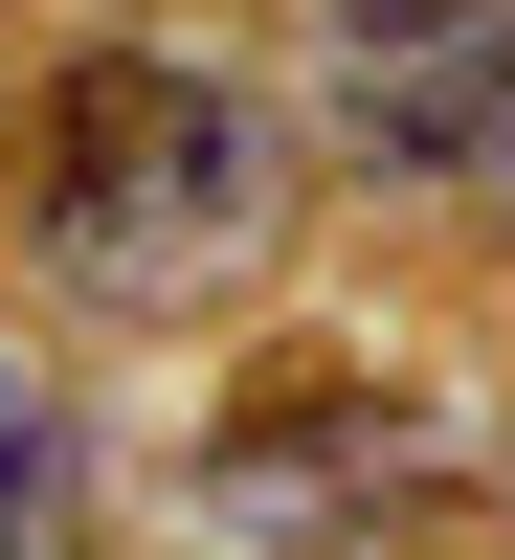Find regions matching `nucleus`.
<instances>
[{"label": "nucleus", "mask_w": 515, "mask_h": 560, "mask_svg": "<svg viewBox=\"0 0 515 560\" xmlns=\"http://www.w3.org/2000/svg\"><path fill=\"white\" fill-rule=\"evenodd\" d=\"M23 224H45V269L90 314H202L292 224V135H269V90L179 68V45H90V68H45Z\"/></svg>", "instance_id": "1"}, {"label": "nucleus", "mask_w": 515, "mask_h": 560, "mask_svg": "<svg viewBox=\"0 0 515 560\" xmlns=\"http://www.w3.org/2000/svg\"><path fill=\"white\" fill-rule=\"evenodd\" d=\"M179 516L224 560H382L426 516H471V427L403 382H337V359H292V382H247L202 427V471H179Z\"/></svg>", "instance_id": "2"}, {"label": "nucleus", "mask_w": 515, "mask_h": 560, "mask_svg": "<svg viewBox=\"0 0 515 560\" xmlns=\"http://www.w3.org/2000/svg\"><path fill=\"white\" fill-rule=\"evenodd\" d=\"M314 90H337V158L403 179V202H471L515 135V0H337L314 23Z\"/></svg>", "instance_id": "3"}, {"label": "nucleus", "mask_w": 515, "mask_h": 560, "mask_svg": "<svg viewBox=\"0 0 515 560\" xmlns=\"http://www.w3.org/2000/svg\"><path fill=\"white\" fill-rule=\"evenodd\" d=\"M90 538V427L45 404V359H0V560H68Z\"/></svg>", "instance_id": "4"}]
</instances>
